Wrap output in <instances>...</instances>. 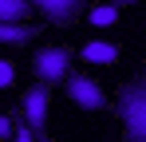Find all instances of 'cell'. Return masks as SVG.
<instances>
[{
	"mask_svg": "<svg viewBox=\"0 0 146 142\" xmlns=\"http://www.w3.org/2000/svg\"><path fill=\"white\" fill-rule=\"evenodd\" d=\"M67 99L75 107H83V111H103L107 107V95H103V87L91 75H71L67 79Z\"/></svg>",
	"mask_w": 146,
	"mask_h": 142,
	"instance_id": "obj_3",
	"label": "cell"
},
{
	"mask_svg": "<svg viewBox=\"0 0 146 142\" xmlns=\"http://www.w3.org/2000/svg\"><path fill=\"white\" fill-rule=\"evenodd\" d=\"M115 4H126V8H130V4H138V0H115Z\"/></svg>",
	"mask_w": 146,
	"mask_h": 142,
	"instance_id": "obj_11",
	"label": "cell"
},
{
	"mask_svg": "<svg viewBox=\"0 0 146 142\" xmlns=\"http://www.w3.org/2000/svg\"><path fill=\"white\" fill-rule=\"evenodd\" d=\"M32 32L36 28H28V24H0V44L24 47V44H32Z\"/></svg>",
	"mask_w": 146,
	"mask_h": 142,
	"instance_id": "obj_8",
	"label": "cell"
},
{
	"mask_svg": "<svg viewBox=\"0 0 146 142\" xmlns=\"http://www.w3.org/2000/svg\"><path fill=\"white\" fill-rule=\"evenodd\" d=\"M40 142H55V138H48V134H44V130H40Z\"/></svg>",
	"mask_w": 146,
	"mask_h": 142,
	"instance_id": "obj_12",
	"label": "cell"
},
{
	"mask_svg": "<svg viewBox=\"0 0 146 142\" xmlns=\"http://www.w3.org/2000/svg\"><path fill=\"white\" fill-rule=\"evenodd\" d=\"M36 4V12L44 16V20H51V24H67V20H75L91 0H32Z\"/></svg>",
	"mask_w": 146,
	"mask_h": 142,
	"instance_id": "obj_5",
	"label": "cell"
},
{
	"mask_svg": "<svg viewBox=\"0 0 146 142\" xmlns=\"http://www.w3.org/2000/svg\"><path fill=\"white\" fill-rule=\"evenodd\" d=\"M32 0H0V20L4 24H24L28 16H32Z\"/></svg>",
	"mask_w": 146,
	"mask_h": 142,
	"instance_id": "obj_7",
	"label": "cell"
},
{
	"mask_svg": "<svg viewBox=\"0 0 146 142\" xmlns=\"http://www.w3.org/2000/svg\"><path fill=\"white\" fill-rule=\"evenodd\" d=\"M119 118H122V138L146 142V75H134L119 91Z\"/></svg>",
	"mask_w": 146,
	"mask_h": 142,
	"instance_id": "obj_1",
	"label": "cell"
},
{
	"mask_svg": "<svg viewBox=\"0 0 146 142\" xmlns=\"http://www.w3.org/2000/svg\"><path fill=\"white\" fill-rule=\"evenodd\" d=\"M79 59H83V63H99V67H107V63L119 59V47L107 44V40H87V44L79 47Z\"/></svg>",
	"mask_w": 146,
	"mask_h": 142,
	"instance_id": "obj_6",
	"label": "cell"
},
{
	"mask_svg": "<svg viewBox=\"0 0 146 142\" xmlns=\"http://www.w3.org/2000/svg\"><path fill=\"white\" fill-rule=\"evenodd\" d=\"M12 79H16V67H12V59H0V83H4V87H12Z\"/></svg>",
	"mask_w": 146,
	"mask_h": 142,
	"instance_id": "obj_10",
	"label": "cell"
},
{
	"mask_svg": "<svg viewBox=\"0 0 146 142\" xmlns=\"http://www.w3.org/2000/svg\"><path fill=\"white\" fill-rule=\"evenodd\" d=\"M115 20H119V8L115 4H95L91 8V24H99V28H111Z\"/></svg>",
	"mask_w": 146,
	"mask_h": 142,
	"instance_id": "obj_9",
	"label": "cell"
},
{
	"mask_svg": "<svg viewBox=\"0 0 146 142\" xmlns=\"http://www.w3.org/2000/svg\"><path fill=\"white\" fill-rule=\"evenodd\" d=\"M48 99H51V87H48V83H32V87L24 91L20 115H24V122H32L36 130L48 126Z\"/></svg>",
	"mask_w": 146,
	"mask_h": 142,
	"instance_id": "obj_4",
	"label": "cell"
},
{
	"mask_svg": "<svg viewBox=\"0 0 146 142\" xmlns=\"http://www.w3.org/2000/svg\"><path fill=\"white\" fill-rule=\"evenodd\" d=\"M32 71H36V79L40 83H48V87H59V83H67L71 79V51L59 44H44L32 51Z\"/></svg>",
	"mask_w": 146,
	"mask_h": 142,
	"instance_id": "obj_2",
	"label": "cell"
}]
</instances>
